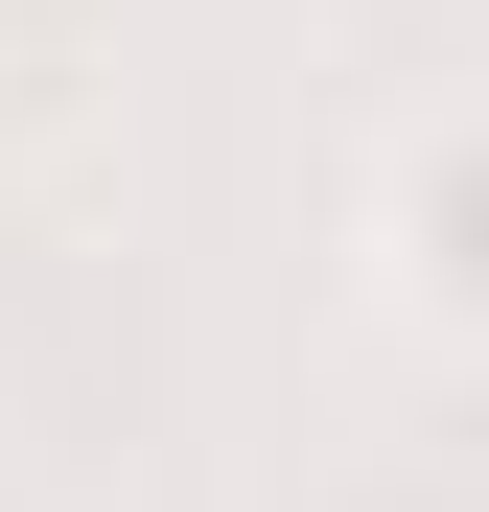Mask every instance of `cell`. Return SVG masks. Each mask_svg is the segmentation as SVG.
Masks as SVG:
<instances>
[{"instance_id":"obj_1","label":"cell","mask_w":489,"mask_h":512,"mask_svg":"<svg viewBox=\"0 0 489 512\" xmlns=\"http://www.w3.org/2000/svg\"><path fill=\"white\" fill-rule=\"evenodd\" d=\"M24 94H47V47H24V0H0V140H24Z\"/></svg>"}]
</instances>
